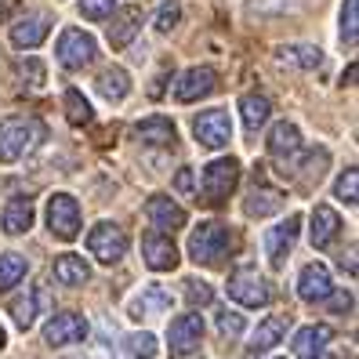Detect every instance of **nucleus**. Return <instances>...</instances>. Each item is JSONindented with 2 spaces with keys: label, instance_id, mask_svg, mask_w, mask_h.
I'll list each match as a JSON object with an SVG mask.
<instances>
[{
  "label": "nucleus",
  "instance_id": "nucleus-1",
  "mask_svg": "<svg viewBox=\"0 0 359 359\" xmlns=\"http://www.w3.org/2000/svg\"><path fill=\"white\" fill-rule=\"evenodd\" d=\"M48 138L44 123L33 116H8L0 123V160L15 163L18 156H26L29 149H36L40 142Z\"/></svg>",
  "mask_w": 359,
  "mask_h": 359
},
{
  "label": "nucleus",
  "instance_id": "nucleus-2",
  "mask_svg": "<svg viewBox=\"0 0 359 359\" xmlns=\"http://www.w3.org/2000/svg\"><path fill=\"white\" fill-rule=\"evenodd\" d=\"M236 236H232V229L222 225V222H203L200 229H193V240H189V255H193V262L200 265H222L232 250H236V243H232Z\"/></svg>",
  "mask_w": 359,
  "mask_h": 359
},
{
  "label": "nucleus",
  "instance_id": "nucleus-3",
  "mask_svg": "<svg viewBox=\"0 0 359 359\" xmlns=\"http://www.w3.org/2000/svg\"><path fill=\"white\" fill-rule=\"evenodd\" d=\"M55 55H58V66H62V69L76 73V69H83V66H91V62H95L98 44H95L91 33H83V29H73V26H69V29H62Z\"/></svg>",
  "mask_w": 359,
  "mask_h": 359
},
{
  "label": "nucleus",
  "instance_id": "nucleus-4",
  "mask_svg": "<svg viewBox=\"0 0 359 359\" xmlns=\"http://www.w3.org/2000/svg\"><path fill=\"white\" fill-rule=\"evenodd\" d=\"M269 156L276 160V167L283 175H290L294 167H298V160H302V135H298L294 123L280 120L276 128H272V135H269Z\"/></svg>",
  "mask_w": 359,
  "mask_h": 359
},
{
  "label": "nucleus",
  "instance_id": "nucleus-5",
  "mask_svg": "<svg viewBox=\"0 0 359 359\" xmlns=\"http://www.w3.org/2000/svg\"><path fill=\"white\" fill-rule=\"evenodd\" d=\"M236 178H240V163L232 156H222L215 163L203 167V200L207 203H222L232 189H236Z\"/></svg>",
  "mask_w": 359,
  "mask_h": 359
},
{
  "label": "nucleus",
  "instance_id": "nucleus-6",
  "mask_svg": "<svg viewBox=\"0 0 359 359\" xmlns=\"http://www.w3.org/2000/svg\"><path fill=\"white\" fill-rule=\"evenodd\" d=\"M88 247H91V255H95L102 265H113V262H120L123 255H128V236H123V229H120V225L102 222V225L91 229Z\"/></svg>",
  "mask_w": 359,
  "mask_h": 359
},
{
  "label": "nucleus",
  "instance_id": "nucleus-7",
  "mask_svg": "<svg viewBox=\"0 0 359 359\" xmlns=\"http://www.w3.org/2000/svg\"><path fill=\"white\" fill-rule=\"evenodd\" d=\"M48 229L58 240H73L80 232V203L66 193H55L48 200Z\"/></svg>",
  "mask_w": 359,
  "mask_h": 359
},
{
  "label": "nucleus",
  "instance_id": "nucleus-8",
  "mask_svg": "<svg viewBox=\"0 0 359 359\" xmlns=\"http://www.w3.org/2000/svg\"><path fill=\"white\" fill-rule=\"evenodd\" d=\"M229 298L247 309H262V305H269V283L255 269H240L229 276Z\"/></svg>",
  "mask_w": 359,
  "mask_h": 359
},
{
  "label": "nucleus",
  "instance_id": "nucleus-9",
  "mask_svg": "<svg viewBox=\"0 0 359 359\" xmlns=\"http://www.w3.org/2000/svg\"><path fill=\"white\" fill-rule=\"evenodd\" d=\"M193 135L200 145H207V149H222V145H229L232 138V123H229V113L225 109H207L193 120Z\"/></svg>",
  "mask_w": 359,
  "mask_h": 359
},
{
  "label": "nucleus",
  "instance_id": "nucleus-10",
  "mask_svg": "<svg viewBox=\"0 0 359 359\" xmlns=\"http://www.w3.org/2000/svg\"><path fill=\"white\" fill-rule=\"evenodd\" d=\"M44 337H48V345L62 348V345H76L88 337V320H83L80 312H58L48 320L44 327Z\"/></svg>",
  "mask_w": 359,
  "mask_h": 359
},
{
  "label": "nucleus",
  "instance_id": "nucleus-11",
  "mask_svg": "<svg viewBox=\"0 0 359 359\" xmlns=\"http://www.w3.org/2000/svg\"><path fill=\"white\" fill-rule=\"evenodd\" d=\"M203 341V320L196 312H185L178 316V320L171 323V334H167V345H171L175 355H189V352H196Z\"/></svg>",
  "mask_w": 359,
  "mask_h": 359
},
{
  "label": "nucleus",
  "instance_id": "nucleus-12",
  "mask_svg": "<svg viewBox=\"0 0 359 359\" xmlns=\"http://www.w3.org/2000/svg\"><path fill=\"white\" fill-rule=\"evenodd\" d=\"M142 258L153 272H171L178 265V247L163 232H145L142 236Z\"/></svg>",
  "mask_w": 359,
  "mask_h": 359
},
{
  "label": "nucleus",
  "instance_id": "nucleus-13",
  "mask_svg": "<svg viewBox=\"0 0 359 359\" xmlns=\"http://www.w3.org/2000/svg\"><path fill=\"white\" fill-rule=\"evenodd\" d=\"M298 229H302V218L298 215H287V222H280L276 229L265 232V250H269V262L276 265V269L287 262L294 240H298Z\"/></svg>",
  "mask_w": 359,
  "mask_h": 359
},
{
  "label": "nucleus",
  "instance_id": "nucleus-14",
  "mask_svg": "<svg viewBox=\"0 0 359 359\" xmlns=\"http://www.w3.org/2000/svg\"><path fill=\"white\" fill-rule=\"evenodd\" d=\"M215 83H218L215 69L193 66V69H185V73L175 80V98H178V102H196V98H203V95L215 91Z\"/></svg>",
  "mask_w": 359,
  "mask_h": 359
},
{
  "label": "nucleus",
  "instance_id": "nucleus-15",
  "mask_svg": "<svg viewBox=\"0 0 359 359\" xmlns=\"http://www.w3.org/2000/svg\"><path fill=\"white\" fill-rule=\"evenodd\" d=\"M48 29H51V18L48 15H26L22 22L11 26V44L15 48H40L48 40Z\"/></svg>",
  "mask_w": 359,
  "mask_h": 359
},
{
  "label": "nucleus",
  "instance_id": "nucleus-16",
  "mask_svg": "<svg viewBox=\"0 0 359 359\" xmlns=\"http://www.w3.org/2000/svg\"><path fill=\"white\" fill-rule=\"evenodd\" d=\"M287 327H290L287 316H269V320L255 330V337H250V345H247V359H258L262 352H269L276 341H283Z\"/></svg>",
  "mask_w": 359,
  "mask_h": 359
},
{
  "label": "nucleus",
  "instance_id": "nucleus-17",
  "mask_svg": "<svg viewBox=\"0 0 359 359\" xmlns=\"http://www.w3.org/2000/svg\"><path fill=\"white\" fill-rule=\"evenodd\" d=\"M138 29H142V8H120V11H113L109 44H113V48H128Z\"/></svg>",
  "mask_w": 359,
  "mask_h": 359
},
{
  "label": "nucleus",
  "instance_id": "nucleus-18",
  "mask_svg": "<svg viewBox=\"0 0 359 359\" xmlns=\"http://www.w3.org/2000/svg\"><path fill=\"white\" fill-rule=\"evenodd\" d=\"M145 215H149V222L156 229H167V232H175L185 225V210L178 203H171L167 196H149V203H145Z\"/></svg>",
  "mask_w": 359,
  "mask_h": 359
},
{
  "label": "nucleus",
  "instance_id": "nucleus-19",
  "mask_svg": "<svg viewBox=\"0 0 359 359\" xmlns=\"http://www.w3.org/2000/svg\"><path fill=\"white\" fill-rule=\"evenodd\" d=\"M298 294L305 302H323L330 294V272L323 265H305L302 280H298Z\"/></svg>",
  "mask_w": 359,
  "mask_h": 359
},
{
  "label": "nucleus",
  "instance_id": "nucleus-20",
  "mask_svg": "<svg viewBox=\"0 0 359 359\" xmlns=\"http://www.w3.org/2000/svg\"><path fill=\"white\" fill-rule=\"evenodd\" d=\"M135 138L145 145H175V123L167 116H149V120H138Z\"/></svg>",
  "mask_w": 359,
  "mask_h": 359
},
{
  "label": "nucleus",
  "instance_id": "nucleus-21",
  "mask_svg": "<svg viewBox=\"0 0 359 359\" xmlns=\"http://www.w3.org/2000/svg\"><path fill=\"white\" fill-rule=\"evenodd\" d=\"M0 225H4L8 236L29 232V225H33V203H29L26 196H15V200L4 207V215H0Z\"/></svg>",
  "mask_w": 359,
  "mask_h": 359
},
{
  "label": "nucleus",
  "instance_id": "nucleus-22",
  "mask_svg": "<svg viewBox=\"0 0 359 359\" xmlns=\"http://www.w3.org/2000/svg\"><path fill=\"white\" fill-rule=\"evenodd\" d=\"M341 232V218L334 215L330 207H316V215H312V247L316 250H323L330 247V240Z\"/></svg>",
  "mask_w": 359,
  "mask_h": 359
},
{
  "label": "nucleus",
  "instance_id": "nucleus-23",
  "mask_svg": "<svg viewBox=\"0 0 359 359\" xmlns=\"http://www.w3.org/2000/svg\"><path fill=\"white\" fill-rule=\"evenodd\" d=\"M334 337V330L330 327H323V323H312V327H302L298 334H294V352H298L302 359H312L316 352H320L327 341Z\"/></svg>",
  "mask_w": 359,
  "mask_h": 359
},
{
  "label": "nucleus",
  "instance_id": "nucleus-24",
  "mask_svg": "<svg viewBox=\"0 0 359 359\" xmlns=\"http://www.w3.org/2000/svg\"><path fill=\"white\" fill-rule=\"evenodd\" d=\"M95 88H98V95L105 102H123V98H128V91H131V76L123 73L120 66H109L95 80Z\"/></svg>",
  "mask_w": 359,
  "mask_h": 359
},
{
  "label": "nucleus",
  "instance_id": "nucleus-25",
  "mask_svg": "<svg viewBox=\"0 0 359 359\" xmlns=\"http://www.w3.org/2000/svg\"><path fill=\"white\" fill-rule=\"evenodd\" d=\"M51 272H55V280L58 283H66V287H80V283H88V262L83 258H76V255H58L55 258V265H51Z\"/></svg>",
  "mask_w": 359,
  "mask_h": 359
},
{
  "label": "nucleus",
  "instance_id": "nucleus-26",
  "mask_svg": "<svg viewBox=\"0 0 359 359\" xmlns=\"http://www.w3.org/2000/svg\"><path fill=\"white\" fill-rule=\"evenodd\" d=\"M40 305H48V287H44V283H36L33 294H22V298L11 302L15 323H18V327H29V323L36 320V309H40Z\"/></svg>",
  "mask_w": 359,
  "mask_h": 359
},
{
  "label": "nucleus",
  "instance_id": "nucleus-27",
  "mask_svg": "<svg viewBox=\"0 0 359 359\" xmlns=\"http://www.w3.org/2000/svg\"><path fill=\"white\" fill-rule=\"evenodd\" d=\"M240 113H243V128L247 131H258L262 123L269 120V113H272V105H269V98L265 95H243L240 98Z\"/></svg>",
  "mask_w": 359,
  "mask_h": 359
},
{
  "label": "nucleus",
  "instance_id": "nucleus-28",
  "mask_svg": "<svg viewBox=\"0 0 359 359\" xmlns=\"http://www.w3.org/2000/svg\"><path fill=\"white\" fill-rule=\"evenodd\" d=\"M276 58L287 62V66H298V69H316L323 62V51L312 44H290V48H280Z\"/></svg>",
  "mask_w": 359,
  "mask_h": 359
},
{
  "label": "nucleus",
  "instance_id": "nucleus-29",
  "mask_svg": "<svg viewBox=\"0 0 359 359\" xmlns=\"http://www.w3.org/2000/svg\"><path fill=\"white\" fill-rule=\"evenodd\" d=\"M280 207H283V193H276V189L258 185V193H250V196H247V215H255V218L276 215Z\"/></svg>",
  "mask_w": 359,
  "mask_h": 359
},
{
  "label": "nucleus",
  "instance_id": "nucleus-30",
  "mask_svg": "<svg viewBox=\"0 0 359 359\" xmlns=\"http://www.w3.org/2000/svg\"><path fill=\"white\" fill-rule=\"evenodd\" d=\"M167 305H171V294H167L163 287H142V294L135 298L131 312L135 316H149V312H163Z\"/></svg>",
  "mask_w": 359,
  "mask_h": 359
},
{
  "label": "nucleus",
  "instance_id": "nucleus-31",
  "mask_svg": "<svg viewBox=\"0 0 359 359\" xmlns=\"http://www.w3.org/2000/svg\"><path fill=\"white\" fill-rule=\"evenodd\" d=\"M26 272H29V265H26L22 255H0V294L11 290L18 280L26 276Z\"/></svg>",
  "mask_w": 359,
  "mask_h": 359
},
{
  "label": "nucleus",
  "instance_id": "nucleus-32",
  "mask_svg": "<svg viewBox=\"0 0 359 359\" xmlns=\"http://www.w3.org/2000/svg\"><path fill=\"white\" fill-rule=\"evenodd\" d=\"M62 102H66V116H69L73 128H83V123H91V116H95V113H91V102L83 98L76 88H69Z\"/></svg>",
  "mask_w": 359,
  "mask_h": 359
},
{
  "label": "nucleus",
  "instance_id": "nucleus-33",
  "mask_svg": "<svg viewBox=\"0 0 359 359\" xmlns=\"http://www.w3.org/2000/svg\"><path fill=\"white\" fill-rule=\"evenodd\" d=\"M18 76H22V83H26L29 91H40V88H44V80H48L44 62H40V58H26V62H18Z\"/></svg>",
  "mask_w": 359,
  "mask_h": 359
},
{
  "label": "nucleus",
  "instance_id": "nucleus-34",
  "mask_svg": "<svg viewBox=\"0 0 359 359\" xmlns=\"http://www.w3.org/2000/svg\"><path fill=\"white\" fill-rule=\"evenodd\" d=\"M128 352H131L135 359H156V337H153L149 330H135V334L128 337Z\"/></svg>",
  "mask_w": 359,
  "mask_h": 359
},
{
  "label": "nucleus",
  "instance_id": "nucleus-35",
  "mask_svg": "<svg viewBox=\"0 0 359 359\" xmlns=\"http://www.w3.org/2000/svg\"><path fill=\"white\" fill-rule=\"evenodd\" d=\"M355 182H359V171H355V167L341 171V175H337V185H334V196H337V200H345L348 207H355V203H359V196H355Z\"/></svg>",
  "mask_w": 359,
  "mask_h": 359
},
{
  "label": "nucleus",
  "instance_id": "nucleus-36",
  "mask_svg": "<svg viewBox=\"0 0 359 359\" xmlns=\"http://www.w3.org/2000/svg\"><path fill=\"white\" fill-rule=\"evenodd\" d=\"M116 11V0H80V15L91 18V22H102Z\"/></svg>",
  "mask_w": 359,
  "mask_h": 359
},
{
  "label": "nucleus",
  "instance_id": "nucleus-37",
  "mask_svg": "<svg viewBox=\"0 0 359 359\" xmlns=\"http://www.w3.org/2000/svg\"><path fill=\"white\" fill-rule=\"evenodd\" d=\"M215 323H218V330H222L225 337H240V334L247 330L243 316H240V312H229V309H222V312H218V320H215Z\"/></svg>",
  "mask_w": 359,
  "mask_h": 359
},
{
  "label": "nucleus",
  "instance_id": "nucleus-38",
  "mask_svg": "<svg viewBox=\"0 0 359 359\" xmlns=\"http://www.w3.org/2000/svg\"><path fill=\"white\" fill-rule=\"evenodd\" d=\"M185 298L189 305H210L215 302V290H210V283H200V280H185Z\"/></svg>",
  "mask_w": 359,
  "mask_h": 359
},
{
  "label": "nucleus",
  "instance_id": "nucleus-39",
  "mask_svg": "<svg viewBox=\"0 0 359 359\" xmlns=\"http://www.w3.org/2000/svg\"><path fill=\"white\" fill-rule=\"evenodd\" d=\"M178 15H182V8L175 4V0H167V4L156 11V33H171L178 26Z\"/></svg>",
  "mask_w": 359,
  "mask_h": 359
},
{
  "label": "nucleus",
  "instance_id": "nucleus-40",
  "mask_svg": "<svg viewBox=\"0 0 359 359\" xmlns=\"http://www.w3.org/2000/svg\"><path fill=\"white\" fill-rule=\"evenodd\" d=\"M355 4L359 0H345L341 4V40L345 44H355Z\"/></svg>",
  "mask_w": 359,
  "mask_h": 359
},
{
  "label": "nucleus",
  "instance_id": "nucleus-41",
  "mask_svg": "<svg viewBox=\"0 0 359 359\" xmlns=\"http://www.w3.org/2000/svg\"><path fill=\"white\" fill-rule=\"evenodd\" d=\"M175 189L178 193H193V171H189V167H182V171L175 175Z\"/></svg>",
  "mask_w": 359,
  "mask_h": 359
},
{
  "label": "nucleus",
  "instance_id": "nucleus-42",
  "mask_svg": "<svg viewBox=\"0 0 359 359\" xmlns=\"http://www.w3.org/2000/svg\"><path fill=\"white\" fill-rule=\"evenodd\" d=\"M352 309V294H334V298H330V312H348Z\"/></svg>",
  "mask_w": 359,
  "mask_h": 359
},
{
  "label": "nucleus",
  "instance_id": "nucleus-43",
  "mask_svg": "<svg viewBox=\"0 0 359 359\" xmlns=\"http://www.w3.org/2000/svg\"><path fill=\"white\" fill-rule=\"evenodd\" d=\"M15 4H18V0H0V18H4V15H8Z\"/></svg>",
  "mask_w": 359,
  "mask_h": 359
},
{
  "label": "nucleus",
  "instance_id": "nucleus-44",
  "mask_svg": "<svg viewBox=\"0 0 359 359\" xmlns=\"http://www.w3.org/2000/svg\"><path fill=\"white\" fill-rule=\"evenodd\" d=\"M312 359H337V355H312Z\"/></svg>",
  "mask_w": 359,
  "mask_h": 359
}]
</instances>
